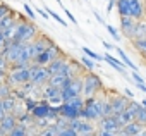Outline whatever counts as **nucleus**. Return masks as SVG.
<instances>
[{
	"mask_svg": "<svg viewBox=\"0 0 146 136\" xmlns=\"http://www.w3.org/2000/svg\"><path fill=\"white\" fill-rule=\"evenodd\" d=\"M115 136H129V134H127V133H125L124 129H119V131L115 133Z\"/></svg>",
	"mask_w": 146,
	"mask_h": 136,
	"instance_id": "obj_57",
	"label": "nucleus"
},
{
	"mask_svg": "<svg viewBox=\"0 0 146 136\" xmlns=\"http://www.w3.org/2000/svg\"><path fill=\"white\" fill-rule=\"evenodd\" d=\"M139 136H146V127H144V129H143V131L139 133Z\"/></svg>",
	"mask_w": 146,
	"mask_h": 136,
	"instance_id": "obj_59",
	"label": "nucleus"
},
{
	"mask_svg": "<svg viewBox=\"0 0 146 136\" xmlns=\"http://www.w3.org/2000/svg\"><path fill=\"white\" fill-rule=\"evenodd\" d=\"M100 91H103V83L100 79L98 74H95L93 71H88L83 74V97H96Z\"/></svg>",
	"mask_w": 146,
	"mask_h": 136,
	"instance_id": "obj_3",
	"label": "nucleus"
},
{
	"mask_svg": "<svg viewBox=\"0 0 146 136\" xmlns=\"http://www.w3.org/2000/svg\"><path fill=\"white\" fill-rule=\"evenodd\" d=\"M137 38H146V19H141V21L136 23L134 38H132V40H137Z\"/></svg>",
	"mask_w": 146,
	"mask_h": 136,
	"instance_id": "obj_25",
	"label": "nucleus"
},
{
	"mask_svg": "<svg viewBox=\"0 0 146 136\" xmlns=\"http://www.w3.org/2000/svg\"><path fill=\"white\" fill-rule=\"evenodd\" d=\"M65 81H67L65 76H62V74H53V76H50V79H48L46 85H52V86H55V88H62Z\"/></svg>",
	"mask_w": 146,
	"mask_h": 136,
	"instance_id": "obj_28",
	"label": "nucleus"
},
{
	"mask_svg": "<svg viewBox=\"0 0 146 136\" xmlns=\"http://www.w3.org/2000/svg\"><path fill=\"white\" fill-rule=\"evenodd\" d=\"M64 12H65V16H67L69 19H70V23H72V24H78V19H76L74 16H72V12H70L69 9H64Z\"/></svg>",
	"mask_w": 146,
	"mask_h": 136,
	"instance_id": "obj_48",
	"label": "nucleus"
},
{
	"mask_svg": "<svg viewBox=\"0 0 146 136\" xmlns=\"http://www.w3.org/2000/svg\"><path fill=\"white\" fill-rule=\"evenodd\" d=\"M41 90H43V98L48 100L52 105H60L62 103V91H60V88H55L52 85H43Z\"/></svg>",
	"mask_w": 146,
	"mask_h": 136,
	"instance_id": "obj_8",
	"label": "nucleus"
},
{
	"mask_svg": "<svg viewBox=\"0 0 146 136\" xmlns=\"http://www.w3.org/2000/svg\"><path fill=\"white\" fill-rule=\"evenodd\" d=\"M88 136H98V133L95 131V133H91V134H88Z\"/></svg>",
	"mask_w": 146,
	"mask_h": 136,
	"instance_id": "obj_61",
	"label": "nucleus"
},
{
	"mask_svg": "<svg viewBox=\"0 0 146 136\" xmlns=\"http://www.w3.org/2000/svg\"><path fill=\"white\" fill-rule=\"evenodd\" d=\"M98 136H115V133L107 131V129H98Z\"/></svg>",
	"mask_w": 146,
	"mask_h": 136,
	"instance_id": "obj_49",
	"label": "nucleus"
},
{
	"mask_svg": "<svg viewBox=\"0 0 146 136\" xmlns=\"http://www.w3.org/2000/svg\"><path fill=\"white\" fill-rule=\"evenodd\" d=\"M55 2H58V4H62V2H60V0H55Z\"/></svg>",
	"mask_w": 146,
	"mask_h": 136,
	"instance_id": "obj_62",
	"label": "nucleus"
},
{
	"mask_svg": "<svg viewBox=\"0 0 146 136\" xmlns=\"http://www.w3.org/2000/svg\"><path fill=\"white\" fill-rule=\"evenodd\" d=\"M5 79H7V71L5 69H0V85L5 83Z\"/></svg>",
	"mask_w": 146,
	"mask_h": 136,
	"instance_id": "obj_51",
	"label": "nucleus"
},
{
	"mask_svg": "<svg viewBox=\"0 0 146 136\" xmlns=\"http://www.w3.org/2000/svg\"><path fill=\"white\" fill-rule=\"evenodd\" d=\"M35 86H36V85H35L33 81H28V83H23V85H21L19 88H21V90H23V91H24L26 95H29V93L33 91V88H35Z\"/></svg>",
	"mask_w": 146,
	"mask_h": 136,
	"instance_id": "obj_44",
	"label": "nucleus"
},
{
	"mask_svg": "<svg viewBox=\"0 0 146 136\" xmlns=\"http://www.w3.org/2000/svg\"><path fill=\"white\" fill-rule=\"evenodd\" d=\"M124 95H125V97H127V98H131V100H132V98H134V93H132V91H131V90H129V88H124Z\"/></svg>",
	"mask_w": 146,
	"mask_h": 136,
	"instance_id": "obj_54",
	"label": "nucleus"
},
{
	"mask_svg": "<svg viewBox=\"0 0 146 136\" xmlns=\"http://www.w3.org/2000/svg\"><path fill=\"white\" fill-rule=\"evenodd\" d=\"M16 126H17V117L14 114H7L2 121H0V136H7Z\"/></svg>",
	"mask_w": 146,
	"mask_h": 136,
	"instance_id": "obj_14",
	"label": "nucleus"
},
{
	"mask_svg": "<svg viewBox=\"0 0 146 136\" xmlns=\"http://www.w3.org/2000/svg\"><path fill=\"white\" fill-rule=\"evenodd\" d=\"M17 122L19 124H24V126H33L35 117L31 115V112H23L21 115H17Z\"/></svg>",
	"mask_w": 146,
	"mask_h": 136,
	"instance_id": "obj_31",
	"label": "nucleus"
},
{
	"mask_svg": "<svg viewBox=\"0 0 146 136\" xmlns=\"http://www.w3.org/2000/svg\"><path fill=\"white\" fill-rule=\"evenodd\" d=\"M108 115H113L112 105H110L108 97H103V98H102V117H108Z\"/></svg>",
	"mask_w": 146,
	"mask_h": 136,
	"instance_id": "obj_29",
	"label": "nucleus"
},
{
	"mask_svg": "<svg viewBox=\"0 0 146 136\" xmlns=\"http://www.w3.org/2000/svg\"><path fill=\"white\" fill-rule=\"evenodd\" d=\"M23 103H24V109H26V112H31V110H33V109H35V107L38 105V100L28 95V97H26V98L23 100Z\"/></svg>",
	"mask_w": 146,
	"mask_h": 136,
	"instance_id": "obj_36",
	"label": "nucleus"
},
{
	"mask_svg": "<svg viewBox=\"0 0 146 136\" xmlns=\"http://www.w3.org/2000/svg\"><path fill=\"white\" fill-rule=\"evenodd\" d=\"M29 69H31V81H33L36 86H43V85L48 83L50 73H48V69H46V65H38V64L31 62Z\"/></svg>",
	"mask_w": 146,
	"mask_h": 136,
	"instance_id": "obj_7",
	"label": "nucleus"
},
{
	"mask_svg": "<svg viewBox=\"0 0 146 136\" xmlns=\"http://www.w3.org/2000/svg\"><path fill=\"white\" fill-rule=\"evenodd\" d=\"M2 103H4V109H5V112H7V114H14V110H16V107H17L19 100H17V98L14 97V93H12L11 97L2 98Z\"/></svg>",
	"mask_w": 146,
	"mask_h": 136,
	"instance_id": "obj_23",
	"label": "nucleus"
},
{
	"mask_svg": "<svg viewBox=\"0 0 146 136\" xmlns=\"http://www.w3.org/2000/svg\"><path fill=\"white\" fill-rule=\"evenodd\" d=\"M76 133H78L79 136H88V134L95 133V126H93V122H90V121H84V119H81V124L78 126Z\"/></svg>",
	"mask_w": 146,
	"mask_h": 136,
	"instance_id": "obj_20",
	"label": "nucleus"
},
{
	"mask_svg": "<svg viewBox=\"0 0 146 136\" xmlns=\"http://www.w3.org/2000/svg\"><path fill=\"white\" fill-rule=\"evenodd\" d=\"M144 16H146V9H144L143 0H129V17L141 21L144 19Z\"/></svg>",
	"mask_w": 146,
	"mask_h": 136,
	"instance_id": "obj_10",
	"label": "nucleus"
},
{
	"mask_svg": "<svg viewBox=\"0 0 146 136\" xmlns=\"http://www.w3.org/2000/svg\"><path fill=\"white\" fill-rule=\"evenodd\" d=\"M12 9H11V5L9 4H5V2H0V17H4L7 12H11Z\"/></svg>",
	"mask_w": 146,
	"mask_h": 136,
	"instance_id": "obj_45",
	"label": "nucleus"
},
{
	"mask_svg": "<svg viewBox=\"0 0 146 136\" xmlns=\"http://www.w3.org/2000/svg\"><path fill=\"white\" fill-rule=\"evenodd\" d=\"M108 100H110V105H112V112L113 114H119V112H122V110L127 109V103H129L131 98H127L124 93H117V95L110 97Z\"/></svg>",
	"mask_w": 146,
	"mask_h": 136,
	"instance_id": "obj_11",
	"label": "nucleus"
},
{
	"mask_svg": "<svg viewBox=\"0 0 146 136\" xmlns=\"http://www.w3.org/2000/svg\"><path fill=\"white\" fill-rule=\"evenodd\" d=\"M79 60H81V64L84 65V69H86V71H95V69H96V60L90 59L88 55H83Z\"/></svg>",
	"mask_w": 146,
	"mask_h": 136,
	"instance_id": "obj_33",
	"label": "nucleus"
},
{
	"mask_svg": "<svg viewBox=\"0 0 146 136\" xmlns=\"http://www.w3.org/2000/svg\"><path fill=\"white\" fill-rule=\"evenodd\" d=\"M131 76H132V79H134V83H136V85H146V83H144V79L139 76V73H137V71H131Z\"/></svg>",
	"mask_w": 146,
	"mask_h": 136,
	"instance_id": "obj_46",
	"label": "nucleus"
},
{
	"mask_svg": "<svg viewBox=\"0 0 146 136\" xmlns=\"http://www.w3.org/2000/svg\"><path fill=\"white\" fill-rule=\"evenodd\" d=\"M103 60H105V62H107L110 67H113V69H115L117 73H120V74H124V76L127 74V69H129V67H127V65H125V64H124L120 59H117V57H112L110 53H105V55H103Z\"/></svg>",
	"mask_w": 146,
	"mask_h": 136,
	"instance_id": "obj_15",
	"label": "nucleus"
},
{
	"mask_svg": "<svg viewBox=\"0 0 146 136\" xmlns=\"http://www.w3.org/2000/svg\"><path fill=\"white\" fill-rule=\"evenodd\" d=\"M7 115V112H5V109H4V103H2V98H0V121H2L4 117Z\"/></svg>",
	"mask_w": 146,
	"mask_h": 136,
	"instance_id": "obj_52",
	"label": "nucleus"
},
{
	"mask_svg": "<svg viewBox=\"0 0 146 136\" xmlns=\"http://www.w3.org/2000/svg\"><path fill=\"white\" fill-rule=\"evenodd\" d=\"M122 129H124V131H125L129 136H136V134H139V133L144 129V126H143V124H139V122L134 119V121H131L129 124H125Z\"/></svg>",
	"mask_w": 146,
	"mask_h": 136,
	"instance_id": "obj_21",
	"label": "nucleus"
},
{
	"mask_svg": "<svg viewBox=\"0 0 146 136\" xmlns=\"http://www.w3.org/2000/svg\"><path fill=\"white\" fill-rule=\"evenodd\" d=\"M60 55H65V52H64L57 43H52V45H48V48H46L45 52H41L38 57H35L33 62L38 64V65H48L52 60H55V59L60 57Z\"/></svg>",
	"mask_w": 146,
	"mask_h": 136,
	"instance_id": "obj_5",
	"label": "nucleus"
},
{
	"mask_svg": "<svg viewBox=\"0 0 146 136\" xmlns=\"http://www.w3.org/2000/svg\"><path fill=\"white\" fill-rule=\"evenodd\" d=\"M41 31L36 28V24L33 21H28V19H19L17 21V29H16V36L12 41H23V43H28V41H33Z\"/></svg>",
	"mask_w": 146,
	"mask_h": 136,
	"instance_id": "obj_1",
	"label": "nucleus"
},
{
	"mask_svg": "<svg viewBox=\"0 0 146 136\" xmlns=\"http://www.w3.org/2000/svg\"><path fill=\"white\" fill-rule=\"evenodd\" d=\"M113 117H115V121H117V124H119L120 127H124L125 124H129L131 121H134L132 114L127 112V110H122V112H119V114H113Z\"/></svg>",
	"mask_w": 146,
	"mask_h": 136,
	"instance_id": "obj_24",
	"label": "nucleus"
},
{
	"mask_svg": "<svg viewBox=\"0 0 146 136\" xmlns=\"http://www.w3.org/2000/svg\"><path fill=\"white\" fill-rule=\"evenodd\" d=\"M12 93H14V86H11L7 81L0 85V98H7V97H11Z\"/></svg>",
	"mask_w": 146,
	"mask_h": 136,
	"instance_id": "obj_35",
	"label": "nucleus"
},
{
	"mask_svg": "<svg viewBox=\"0 0 146 136\" xmlns=\"http://www.w3.org/2000/svg\"><path fill=\"white\" fill-rule=\"evenodd\" d=\"M16 29H17V23H16V24H12L11 28H7V29H4L2 33H4V36H5V40H9V41H12V40H14V36H16Z\"/></svg>",
	"mask_w": 146,
	"mask_h": 136,
	"instance_id": "obj_38",
	"label": "nucleus"
},
{
	"mask_svg": "<svg viewBox=\"0 0 146 136\" xmlns=\"http://www.w3.org/2000/svg\"><path fill=\"white\" fill-rule=\"evenodd\" d=\"M132 48L146 60V38H137V40H131Z\"/></svg>",
	"mask_w": 146,
	"mask_h": 136,
	"instance_id": "obj_22",
	"label": "nucleus"
},
{
	"mask_svg": "<svg viewBox=\"0 0 146 136\" xmlns=\"http://www.w3.org/2000/svg\"><path fill=\"white\" fill-rule=\"evenodd\" d=\"M23 47H24V43L23 41H5L4 43V47H2V53L7 60H9V64H14V62H17L19 60V57H21V52H23Z\"/></svg>",
	"mask_w": 146,
	"mask_h": 136,
	"instance_id": "obj_6",
	"label": "nucleus"
},
{
	"mask_svg": "<svg viewBox=\"0 0 146 136\" xmlns=\"http://www.w3.org/2000/svg\"><path fill=\"white\" fill-rule=\"evenodd\" d=\"M107 31H108V35H110L115 41H120V33H119V31H117L112 24H107Z\"/></svg>",
	"mask_w": 146,
	"mask_h": 136,
	"instance_id": "obj_41",
	"label": "nucleus"
},
{
	"mask_svg": "<svg viewBox=\"0 0 146 136\" xmlns=\"http://www.w3.org/2000/svg\"><path fill=\"white\" fill-rule=\"evenodd\" d=\"M141 105H143V107H146V98H144V100H141Z\"/></svg>",
	"mask_w": 146,
	"mask_h": 136,
	"instance_id": "obj_60",
	"label": "nucleus"
},
{
	"mask_svg": "<svg viewBox=\"0 0 146 136\" xmlns=\"http://www.w3.org/2000/svg\"><path fill=\"white\" fill-rule=\"evenodd\" d=\"M81 110L83 109H76V107H72L69 102H62L60 105H58V112H60V115L62 117H65V119H78V117H81Z\"/></svg>",
	"mask_w": 146,
	"mask_h": 136,
	"instance_id": "obj_12",
	"label": "nucleus"
},
{
	"mask_svg": "<svg viewBox=\"0 0 146 136\" xmlns=\"http://www.w3.org/2000/svg\"><path fill=\"white\" fill-rule=\"evenodd\" d=\"M9 67H11V64H9V60L0 53V69H5V71H9Z\"/></svg>",
	"mask_w": 146,
	"mask_h": 136,
	"instance_id": "obj_47",
	"label": "nucleus"
},
{
	"mask_svg": "<svg viewBox=\"0 0 146 136\" xmlns=\"http://www.w3.org/2000/svg\"><path fill=\"white\" fill-rule=\"evenodd\" d=\"M136 86H137L141 91H144V93H146V85H136Z\"/></svg>",
	"mask_w": 146,
	"mask_h": 136,
	"instance_id": "obj_58",
	"label": "nucleus"
},
{
	"mask_svg": "<svg viewBox=\"0 0 146 136\" xmlns=\"http://www.w3.org/2000/svg\"><path fill=\"white\" fill-rule=\"evenodd\" d=\"M115 7L120 17H129V0H117Z\"/></svg>",
	"mask_w": 146,
	"mask_h": 136,
	"instance_id": "obj_26",
	"label": "nucleus"
},
{
	"mask_svg": "<svg viewBox=\"0 0 146 136\" xmlns=\"http://www.w3.org/2000/svg\"><path fill=\"white\" fill-rule=\"evenodd\" d=\"M136 19H132V17H120V31H122V35L131 41L132 38H134V28H136Z\"/></svg>",
	"mask_w": 146,
	"mask_h": 136,
	"instance_id": "obj_13",
	"label": "nucleus"
},
{
	"mask_svg": "<svg viewBox=\"0 0 146 136\" xmlns=\"http://www.w3.org/2000/svg\"><path fill=\"white\" fill-rule=\"evenodd\" d=\"M81 119L90 121V122H98L102 119V98L98 95L84 98V107L81 110Z\"/></svg>",
	"mask_w": 146,
	"mask_h": 136,
	"instance_id": "obj_2",
	"label": "nucleus"
},
{
	"mask_svg": "<svg viewBox=\"0 0 146 136\" xmlns=\"http://www.w3.org/2000/svg\"><path fill=\"white\" fill-rule=\"evenodd\" d=\"M45 11H46V12H48V16H50V17H53V19H55V21H57V23H58L60 26L67 28V23H65V21H64V19H62V17H60V16H58L57 12H53V11H52V9H48V7H46Z\"/></svg>",
	"mask_w": 146,
	"mask_h": 136,
	"instance_id": "obj_40",
	"label": "nucleus"
},
{
	"mask_svg": "<svg viewBox=\"0 0 146 136\" xmlns=\"http://www.w3.org/2000/svg\"><path fill=\"white\" fill-rule=\"evenodd\" d=\"M35 12H36V14H40V16H41L43 19H48V17H50V16H48V12H46L45 9H36Z\"/></svg>",
	"mask_w": 146,
	"mask_h": 136,
	"instance_id": "obj_50",
	"label": "nucleus"
},
{
	"mask_svg": "<svg viewBox=\"0 0 146 136\" xmlns=\"http://www.w3.org/2000/svg\"><path fill=\"white\" fill-rule=\"evenodd\" d=\"M83 53L84 55H88L90 59H93V60H96V62H100V60H103V55H100V53H96V52H93L91 48H88V47H83Z\"/></svg>",
	"mask_w": 146,
	"mask_h": 136,
	"instance_id": "obj_37",
	"label": "nucleus"
},
{
	"mask_svg": "<svg viewBox=\"0 0 146 136\" xmlns=\"http://www.w3.org/2000/svg\"><path fill=\"white\" fill-rule=\"evenodd\" d=\"M58 74H62V76H65L67 79L69 78H76V73L72 71V65H70V62H69V59H67V62L62 65V69H60V73Z\"/></svg>",
	"mask_w": 146,
	"mask_h": 136,
	"instance_id": "obj_32",
	"label": "nucleus"
},
{
	"mask_svg": "<svg viewBox=\"0 0 146 136\" xmlns=\"http://www.w3.org/2000/svg\"><path fill=\"white\" fill-rule=\"evenodd\" d=\"M98 129H107V131L117 133V131L122 129V127L117 124V121H115L113 115H108V117H102V119L98 121Z\"/></svg>",
	"mask_w": 146,
	"mask_h": 136,
	"instance_id": "obj_17",
	"label": "nucleus"
},
{
	"mask_svg": "<svg viewBox=\"0 0 146 136\" xmlns=\"http://www.w3.org/2000/svg\"><path fill=\"white\" fill-rule=\"evenodd\" d=\"M69 103H70L72 107H76V109H83V107H84V97H83V95L74 97V98L69 100Z\"/></svg>",
	"mask_w": 146,
	"mask_h": 136,
	"instance_id": "obj_39",
	"label": "nucleus"
},
{
	"mask_svg": "<svg viewBox=\"0 0 146 136\" xmlns=\"http://www.w3.org/2000/svg\"><path fill=\"white\" fill-rule=\"evenodd\" d=\"M60 91H62V102H69L70 98L83 95V76L69 78L60 88Z\"/></svg>",
	"mask_w": 146,
	"mask_h": 136,
	"instance_id": "obj_4",
	"label": "nucleus"
},
{
	"mask_svg": "<svg viewBox=\"0 0 146 136\" xmlns=\"http://www.w3.org/2000/svg\"><path fill=\"white\" fill-rule=\"evenodd\" d=\"M57 133H58V127L55 126V122H52L48 127H45V129H40L38 136H57Z\"/></svg>",
	"mask_w": 146,
	"mask_h": 136,
	"instance_id": "obj_34",
	"label": "nucleus"
},
{
	"mask_svg": "<svg viewBox=\"0 0 146 136\" xmlns=\"http://www.w3.org/2000/svg\"><path fill=\"white\" fill-rule=\"evenodd\" d=\"M115 2H117V0H108V4H107V12H108V14H110L112 9L115 7Z\"/></svg>",
	"mask_w": 146,
	"mask_h": 136,
	"instance_id": "obj_53",
	"label": "nucleus"
},
{
	"mask_svg": "<svg viewBox=\"0 0 146 136\" xmlns=\"http://www.w3.org/2000/svg\"><path fill=\"white\" fill-rule=\"evenodd\" d=\"M24 12L28 14V17H29V21H35V19H36V12H35V9H33V7H31V5H29L28 2L24 4Z\"/></svg>",
	"mask_w": 146,
	"mask_h": 136,
	"instance_id": "obj_42",
	"label": "nucleus"
},
{
	"mask_svg": "<svg viewBox=\"0 0 146 136\" xmlns=\"http://www.w3.org/2000/svg\"><path fill=\"white\" fill-rule=\"evenodd\" d=\"M50 107H52V103L48 102V100H38V105L31 110V115L35 117V119H43V117H46L48 115V112H50Z\"/></svg>",
	"mask_w": 146,
	"mask_h": 136,
	"instance_id": "obj_16",
	"label": "nucleus"
},
{
	"mask_svg": "<svg viewBox=\"0 0 146 136\" xmlns=\"http://www.w3.org/2000/svg\"><path fill=\"white\" fill-rule=\"evenodd\" d=\"M57 136H79L72 127H65V129H60L58 133H57Z\"/></svg>",
	"mask_w": 146,
	"mask_h": 136,
	"instance_id": "obj_43",
	"label": "nucleus"
},
{
	"mask_svg": "<svg viewBox=\"0 0 146 136\" xmlns=\"http://www.w3.org/2000/svg\"><path fill=\"white\" fill-rule=\"evenodd\" d=\"M67 53L65 55H60V57H57L55 60H52L48 65H46V69H48V73H50V76H53V74H58L60 73V69H62V65L67 62Z\"/></svg>",
	"mask_w": 146,
	"mask_h": 136,
	"instance_id": "obj_18",
	"label": "nucleus"
},
{
	"mask_svg": "<svg viewBox=\"0 0 146 136\" xmlns=\"http://www.w3.org/2000/svg\"><path fill=\"white\" fill-rule=\"evenodd\" d=\"M17 21H19V17H17V12H16V11L7 12L4 17H0V31H4V29L11 28V26H12V24H16Z\"/></svg>",
	"mask_w": 146,
	"mask_h": 136,
	"instance_id": "obj_19",
	"label": "nucleus"
},
{
	"mask_svg": "<svg viewBox=\"0 0 146 136\" xmlns=\"http://www.w3.org/2000/svg\"><path fill=\"white\" fill-rule=\"evenodd\" d=\"M7 136H29V133H28V126H24V124H19L17 122V126L7 134Z\"/></svg>",
	"mask_w": 146,
	"mask_h": 136,
	"instance_id": "obj_30",
	"label": "nucleus"
},
{
	"mask_svg": "<svg viewBox=\"0 0 146 136\" xmlns=\"http://www.w3.org/2000/svg\"><path fill=\"white\" fill-rule=\"evenodd\" d=\"M102 43H103V47H105L107 50H113V48H115V47H113L112 43H108V41H102Z\"/></svg>",
	"mask_w": 146,
	"mask_h": 136,
	"instance_id": "obj_56",
	"label": "nucleus"
},
{
	"mask_svg": "<svg viewBox=\"0 0 146 136\" xmlns=\"http://www.w3.org/2000/svg\"><path fill=\"white\" fill-rule=\"evenodd\" d=\"M53 43V40L48 36V35H45V33H40L33 41H31V45H33V53H35V57H38L41 52H45L46 48H48V45H52Z\"/></svg>",
	"mask_w": 146,
	"mask_h": 136,
	"instance_id": "obj_9",
	"label": "nucleus"
},
{
	"mask_svg": "<svg viewBox=\"0 0 146 136\" xmlns=\"http://www.w3.org/2000/svg\"><path fill=\"white\" fill-rule=\"evenodd\" d=\"M93 16H95V17H96V21H98V23H100V24H105V21H103V17H102V16H100V14H98V12H96V11H95V14H93ZM105 26H107V24H105Z\"/></svg>",
	"mask_w": 146,
	"mask_h": 136,
	"instance_id": "obj_55",
	"label": "nucleus"
},
{
	"mask_svg": "<svg viewBox=\"0 0 146 136\" xmlns=\"http://www.w3.org/2000/svg\"><path fill=\"white\" fill-rule=\"evenodd\" d=\"M115 50H117V53H119V59H120V60H122V62H124V64H125L127 67H129L131 71H137L136 64H134V62H132V60L129 59V55H127V53H125V52H124L122 48H115Z\"/></svg>",
	"mask_w": 146,
	"mask_h": 136,
	"instance_id": "obj_27",
	"label": "nucleus"
}]
</instances>
